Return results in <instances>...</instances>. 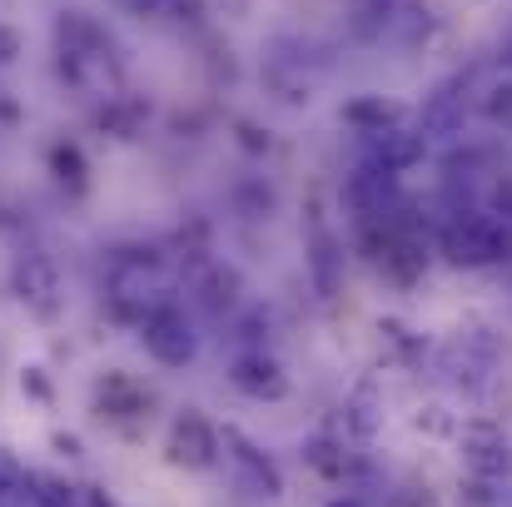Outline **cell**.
Here are the masks:
<instances>
[{"mask_svg":"<svg viewBox=\"0 0 512 507\" xmlns=\"http://www.w3.org/2000/svg\"><path fill=\"white\" fill-rule=\"evenodd\" d=\"M219 453H224V463L234 468L239 488H249L254 498H279V493H284V473L274 468V458H264L239 428H224V433H219Z\"/></svg>","mask_w":512,"mask_h":507,"instance_id":"1","label":"cell"},{"mask_svg":"<svg viewBox=\"0 0 512 507\" xmlns=\"http://www.w3.org/2000/svg\"><path fill=\"white\" fill-rule=\"evenodd\" d=\"M140 329H145V348H150V358H160L165 368H179V363H189L194 358V334H189V319H184V309L179 304H150L145 309V319H140Z\"/></svg>","mask_w":512,"mask_h":507,"instance_id":"2","label":"cell"},{"mask_svg":"<svg viewBox=\"0 0 512 507\" xmlns=\"http://www.w3.org/2000/svg\"><path fill=\"white\" fill-rule=\"evenodd\" d=\"M170 463L174 468H189V473H204L219 463V428L199 413V408H184L170 428Z\"/></svg>","mask_w":512,"mask_h":507,"instance_id":"3","label":"cell"},{"mask_svg":"<svg viewBox=\"0 0 512 507\" xmlns=\"http://www.w3.org/2000/svg\"><path fill=\"white\" fill-rule=\"evenodd\" d=\"M448 249L463 264H488V259H508L512 254V229H503L488 214H468L448 229Z\"/></svg>","mask_w":512,"mask_h":507,"instance_id":"4","label":"cell"},{"mask_svg":"<svg viewBox=\"0 0 512 507\" xmlns=\"http://www.w3.org/2000/svg\"><path fill=\"white\" fill-rule=\"evenodd\" d=\"M463 468L478 478V483H493V478H503L512 468V453H508V438H503V428L498 423H468L463 428Z\"/></svg>","mask_w":512,"mask_h":507,"instance_id":"5","label":"cell"},{"mask_svg":"<svg viewBox=\"0 0 512 507\" xmlns=\"http://www.w3.org/2000/svg\"><path fill=\"white\" fill-rule=\"evenodd\" d=\"M229 378H234V388L249 393V398H279V393L289 388V383H284V368H279L269 353H239L234 368H229Z\"/></svg>","mask_w":512,"mask_h":507,"instance_id":"6","label":"cell"},{"mask_svg":"<svg viewBox=\"0 0 512 507\" xmlns=\"http://www.w3.org/2000/svg\"><path fill=\"white\" fill-rule=\"evenodd\" d=\"M423 135H408V130H388L383 140H378V169H388V174H398V169L418 165L423 160Z\"/></svg>","mask_w":512,"mask_h":507,"instance_id":"7","label":"cell"},{"mask_svg":"<svg viewBox=\"0 0 512 507\" xmlns=\"http://www.w3.org/2000/svg\"><path fill=\"white\" fill-rule=\"evenodd\" d=\"M15 289H20V299H30V304L50 309V294H55V269H50L45 259L25 254V264L15 269Z\"/></svg>","mask_w":512,"mask_h":507,"instance_id":"8","label":"cell"},{"mask_svg":"<svg viewBox=\"0 0 512 507\" xmlns=\"http://www.w3.org/2000/svg\"><path fill=\"white\" fill-rule=\"evenodd\" d=\"M35 507H75V488L60 483V478H25V493Z\"/></svg>","mask_w":512,"mask_h":507,"instance_id":"9","label":"cell"},{"mask_svg":"<svg viewBox=\"0 0 512 507\" xmlns=\"http://www.w3.org/2000/svg\"><path fill=\"white\" fill-rule=\"evenodd\" d=\"M393 115H398V110H393V105H378V100H363V105L348 110V120H353V125H373V135H383V125H388Z\"/></svg>","mask_w":512,"mask_h":507,"instance_id":"10","label":"cell"},{"mask_svg":"<svg viewBox=\"0 0 512 507\" xmlns=\"http://www.w3.org/2000/svg\"><path fill=\"white\" fill-rule=\"evenodd\" d=\"M25 493V468L0 448V503H10V498H20Z\"/></svg>","mask_w":512,"mask_h":507,"instance_id":"11","label":"cell"},{"mask_svg":"<svg viewBox=\"0 0 512 507\" xmlns=\"http://www.w3.org/2000/svg\"><path fill=\"white\" fill-rule=\"evenodd\" d=\"M314 284H319L324 294L339 289V279H334V244H329V239H319V249H314Z\"/></svg>","mask_w":512,"mask_h":507,"instance_id":"12","label":"cell"},{"mask_svg":"<svg viewBox=\"0 0 512 507\" xmlns=\"http://www.w3.org/2000/svg\"><path fill=\"white\" fill-rule=\"evenodd\" d=\"M488 115H493V120H503V125H512V80L488 90Z\"/></svg>","mask_w":512,"mask_h":507,"instance_id":"13","label":"cell"},{"mask_svg":"<svg viewBox=\"0 0 512 507\" xmlns=\"http://www.w3.org/2000/svg\"><path fill=\"white\" fill-rule=\"evenodd\" d=\"M324 507H363L358 498H334V503H324Z\"/></svg>","mask_w":512,"mask_h":507,"instance_id":"14","label":"cell"},{"mask_svg":"<svg viewBox=\"0 0 512 507\" xmlns=\"http://www.w3.org/2000/svg\"><path fill=\"white\" fill-rule=\"evenodd\" d=\"M0 507H5V503H0Z\"/></svg>","mask_w":512,"mask_h":507,"instance_id":"15","label":"cell"}]
</instances>
